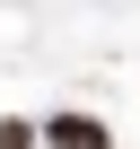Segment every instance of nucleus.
<instances>
[{"mask_svg": "<svg viewBox=\"0 0 140 149\" xmlns=\"http://www.w3.org/2000/svg\"><path fill=\"white\" fill-rule=\"evenodd\" d=\"M44 149H114V132H105L96 114H53V123H44Z\"/></svg>", "mask_w": 140, "mask_h": 149, "instance_id": "nucleus-1", "label": "nucleus"}, {"mask_svg": "<svg viewBox=\"0 0 140 149\" xmlns=\"http://www.w3.org/2000/svg\"><path fill=\"white\" fill-rule=\"evenodd\" d=\"M0 149H44V123H26V114H0Z\"/></svg>", "mask_w": 140, "mask_h": 149, "instance_id": "nucleus-2", "label": "nucleus"}]
</instances>
